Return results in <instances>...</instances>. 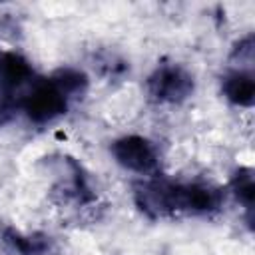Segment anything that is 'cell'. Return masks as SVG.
I'll return each instance as SVG.
<instances>
[{"instance_id": "6da1fadb", "label": "cell", "mask_w": 255, "mask_h": 255, "mask_svg": "<svg viewBox=\"0 0 255 255\" xmlns=\"http://www.w3.org/2000/svg\"><path fill=\"white\" fill-rule=\"evenodd\" d=\"M133 203L149 219L211 215L223 207V191L207 181H171L159 175L133 183Z\"/></svg>"}, {"instance_id": "7a4b0ae2", "label": "cell", "mask_w": 255, "mask_h": 255, "mask_svg": "<svg viewBox=\"0 0 255 255\" xmlns=\"http://www.w3.org/2000/svg\"><path fill=\"white\" fill-rule=\"evenodd\" d=\"M72 104V98L60 88V84L52 78H40L32 82V88L20 98V110L24 116L36 124H52L54 120L62 118Z\"/></svg>"}, {"instance_id": "3957f363", "label": "cell", "mask_w": 255, "mask_h": 255, "mask_svg": "<svg viewBox=\"0 0 255 255\" xmlns=\"http://www.w3.org/2000/svg\"><path fill=\"white\" fill-rule=\"evenodd\" d=\"M145 90L153 102L177 106L193 96L195 78L185 66L177 62H163L157 64L153 72L147 76Z\"/></svg>"}, {"instance_id": "277c9868", "label": "cell", "mask_w": 255, "mask_h": 255, "mask_svg": "<svg viewBox=\"0 0 255 255\" xmlns=\"http://www.w3.org/2000/svg\"><path fill=\"white\" fill-rule=\"evenodd\" d=\"M110 153L118 165L141 177H151V175H157L159 171L157 147L153 145L151 139L143 135L128 133V135L114 139L110 145Z\"/></svg>"}, {"instance_id": "5b68a950", "label": "cell", "mask_w": 255, "mask_h": 255, "mask_svg": "<svg viewBox=\"0 0 255 255\" xmlns=\"http://www.w3.org/2000/svg\"><path fill=\"white\" fill-rule=\"evenodd\" d=\"M223 98L237 108H251L255 102V78L251 68H231L221 78Z\"/></svg>"}, {"instance_id": "8992f818", "label": "cell", "mask_w": 255, "mask_h": 255, "mask_svg": "<svg viewBox=\"0 0 255 255\" xmlns=\"http://www.w3.org/2000/svg\"><path fill=\"white\" fill-rule=\"evenodd\" d=\"M34 70L28 58L12 50H0V88L14 92L28 82H34Z\"/></svg>"}, {"instance_id": "52a82bcc", "label": "cell", "mask_w": 255, "mask_h": 255, "mask_svg": "<svg viewBox=\"0 0 255 255\" xmlns=\"http://www.w3.org/2000/svg\"><path fill=\"white\" fill-rule=\"evenodd\" d=\"M229 189L239 201V205L247 213V221H251L253 213V201H255V179H253V169L247 165H241L233 171L229 179Z\"/></svg>"}, {"instance_id": "ba28073f", "label": "cell", "mask_w": 255, "mask_h": 255, "mask_svg": "<svg viewBox=\"0 0 255 255\" xmlns=\"http://www.w3.org/2000/svg\"><path fill=\"white\" fill-rule=\"evenodd\" d=\"M4 241L20 255H42L50 247V239L46 235H40V233L26 235L12 227H8L4 231Z\"/></svg>"}, {"instance_id": "9c48e42d", "label": "cell", "mask_w": 255, "mask_h": 255, "mask_svg": "<svg viewBox=\"0 0 255 255\" xmlns=\"http://www.w3.org/2000/svg\"><path fill=\"white\" fill-rule=\"evenodd\" d=\"M6 114H8V108H6V106H0V124L4 122V116H6Z\"/></svg>"}]
</instances>
